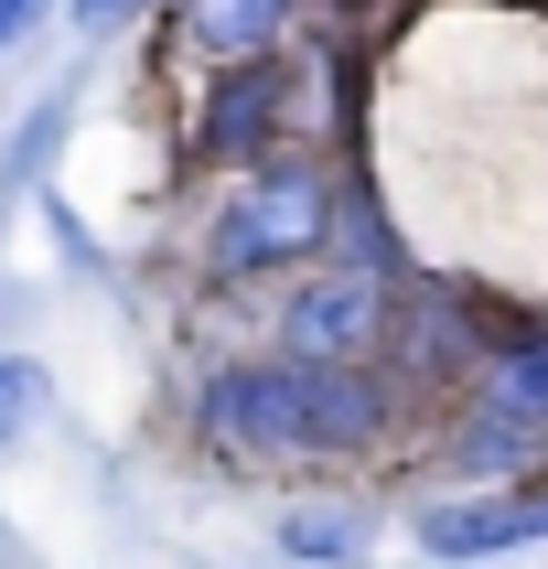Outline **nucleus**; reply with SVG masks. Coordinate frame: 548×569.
<instances>
[{"mask_svg":"<svg viewBox=\"0 0 548 569\" xmlns=\"http://www.w3.org/2000/svg\"><path fill=\"white\" fill-rule=\"evenodd\" d=\"M280 538L301 548V559H355V516H290Z\"/></svg>","mask_w":548,"mask_h":569,"instance_id":"7","label":"nucleus"},{"mask_svg":"<svg viewBox=\"0 0 548 569\" xmlns=\"http://www.w3.org/2000/svg\"><path fill=\"white\" fill-rule=\"evenodd\" d=\"M548 538V483L527 495H474V506H430L419 516V548L430 559H495V548H527Z\"/></svg>","mask_w":548,"mask_h":569,"instance_id":"3","label":"nucleus"},{"mask_svg":"<svg viewBox=\"0 0 548 569\" xmlns=\"http://www.w3.org/2000/svg\"><path fill=\"white\" fill-rule=\"evenodd\" d=\"M32 11H43V0H0V43H11V32H32Z\"/></svg>","mask_w":548,"mask_h":569,"instance_id":"10","label":"nucleus"},{"mask_svg":"<svg viewBox=\"0 0 548 569\" xmlns=\"http://www.w3.org/2000/svg\"><path fill=\"white\" fill-rule=\"evenodd\" d=\"M322 226H333V183L322 172H258L237 183V204L216 216V269H280V258L322 248Z\"/></svg>","mask_w":548,"mask_h":569,"instance_id":"2","label":"nucleus"},{"mask_svg":"<svg viewBox=\"0 0 548 569\" xmlns=\"http://www.w3.org/2000/svg\"><path fill=\"white\" fill-rule=\"evenodd\" d=\"M269 119H280V76H269V64H237L216 87V108H205V151H258Z\"/></svg>","mask_w":548,"mask_h":569,"instance_id":"6","label":"nucleus"},{"mask_svg":"<svg viewBox=\"0 0 548 569\" xmlns=\"http://www.w3.org/2000/svg\"><path fill=\"white\" fill-rule=\"evenodd\" d=\"M377 430V387L355 366H226L205 387V441L237 462H301V451H355Z\"/></svg>","mask_w":548,"mask_h":569,"instance_id":"1","label":"nucleus"},{"mask_svg":"<svg viewBox=\"0 0 548 569\" xmlns=\"http://www.w3.org/2000/svg\"><path fill=\"white\" fill-rule=\"evenodd\" d=\"M129 11H140V0H76V22H87V32H119Z\"/></svg>","mask_w":548,"mask_h":569,"instance_id":"9","label":"nucleus"},{"mask_svg":"<svg viewBox=\"0 0 548 569\" xmlns=\"http://www.w3.org/2000/svg\"><path fill=\"white\" fill-rule=\"evenodd\" d=\"M280 11H290V0H183L193 43L226 54V64H258V54H269V43H280Z\"/></svg>","mask_w":548,"mask_h":569,"instance_id":"5","label":"nucleus"},{"mask_svg":"<svg viewBox=\"0 0 548 569\" xmlns=\"http://www.w3.org/2000/svg\"><path fill=\"white\" fill-rule=\"evenodd\" d=\"M22 409H32V377H22V366H0V441L22 430Z\"/></svg>","mask_w":548,"mask_h":569,"instance_id":"8","label":"nucleus"},{"mask_svg":"<svg viewBox=\"0 0 548 569\" xmlns=\"http://www.w3.org/2000/svg\"><path fill=\"white\" fill-rule=\"evenodd\" d=\"M377 322H387L377 280H322V290L290 301V345H301V366H345V355L377 345Z\"/></svg>","mask_w":548,"mask_h":569,"instance_id":"4","label":"nucleus"}]
</instances>
